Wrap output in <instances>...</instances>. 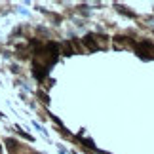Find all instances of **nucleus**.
<instances>
[]
</instances>
